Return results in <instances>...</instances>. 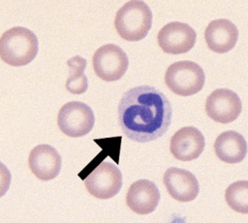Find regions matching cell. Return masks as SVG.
Returning a JSON list of instances; mask_svg holds the SVG:
<instances>
[{"mask_svg":"<svg viewBox=\"0 0 248 223\" xmlns=\"http://www.w3.org/2000/svg\"><path fill=\"white\" fill-rule=\"evenodd\" d=\"M171 115V105L163 92L150 85H139L122 95L117 119L127 138L149 143L166 134Z\"/></svg>","mask_w":248,"mask_h":223,"instance_id":"obj_1","label":"cell"},{"mask_svg":"<svg viewBox=\"0 0 248 223\" xmlns=\"http://www.w3.org/2000/svg\"><path fill=\"white\" fill-rule=\"evenodd\" d=\"M38 49L37 36L25 27H12L0 37V58L11 66L19 67L30 63Z\"/></svg>","mask_w":248,"mask_h":223,"instance_id":"obj_2","label":"cell"},{"mask_svg":"<svg viewBox=\"0 0 248 223\" xmlns=\"http://www.w3.org/2000/svg\"><path fill=\"white\" fill-rule=\"evenodd\" d=\"M151 25V10L143 1L140 0L125 3L114 17V26L118 35L130 42L140 41L146 37Z\"/></svg>","mask_w":248,"mask_h":223,"instance_id":"obj_3","label":"cell"},{"mask_svg":"<svg viewBox=\"0 0 248 223\" xmlns=\"http://www.w3.org/2000/svg\"><path fill=\"white\" fill-rule=\"evenodd\" d=\"M205 81L202 68L193 61H178L169 66L165 74L167 86L179 96H191L202 90Z\"/></svg>","mask_w":248,"mask_h":223,"instance_id":"obj_4","label":"cell"},{"mask_svg":"<svg viewBox=\"0 0 248 223\" xmlns=\"http://www.w3.org/2000/svg\"><path fill=\"white\" fill-rule=\"evenodd\" d=\"M94 123L95 116L92 109L82 102L66 103L57 114L59 129L72 138L85 136L92 130Z\"/></svg>","mask_w":248,"mask_h":223,"instance_id":"obj_5","label":"cell"},{"mask_svg":"<svg viewBox=\"0 0 248 223\" xmlns=\"http://www.w3.org/2000/svg\"><path fill=\"white\" fill-rule=\"evenodd\" d=\"M95 74L105 81L121 79L129 66L126 52L117 45L107 44L100 47L92 57Z\"/></svg>","mask_w":248,"mask_h":223,"instance_id":"obj_6","label":"cell"},{"mask_svg":"<svg viewBox=\"0 0 248 223\" xmlns=\"http://www.w3.org/2000/svg\"><path fill=\"white\" fill-rule=\"evenodd\" d=\"M84 185L93 197L108 200L119 192L122 186V175L115 165L102 162L86 176Z\"/></svg>","mask_w":248,"mask_h":223,"instance_id":"obj_7","label":"cell"},{"mask_svg":"<svg viewBox=\"0 0 248 223\" xmlns=\"http://www.w3.org/2000/svg\"><path fill=\"white\" fill-rule=\"evenodd\" d=\"M241 101L232 90L218 88L212 91L205 102V112L214 121L230 123L241 112Z\"/></svg>","mask_w":248,"mask_h":223,"instance_id":"obj_8","label":"cell"},{"mask_svg":"<svg viewBox=\"0 0 248 223\" xmlns=\"http://www.w3.org/2000/svg\"><path fill=\"white\" fill-rule=\"evenodd\" d=\"M157 41L162 50L166 53H185L194 47L196 32L187 23L172 21L160 29Z\"/></svg>","mask_w":248,"mask_h":223,"instance_id":"obj_9","label":"cell"},{"mask_svg":"<svg viewBox=\"0 0 248 223\" xmlns=\"http://www.w3.org/2000/svg\"><path fill=\"white\" fill-rule=\"evenodd\" d=\"M204 145L202 132L193 126H187L177 130L171 137L170 150L177 160L192 161L202 153Z\"/></svg>","mask_w":248,"mask_h":223,"instance_id":"obj_10","label":"cell"},{"mask_svg":"<svg viewBox=\"0 0 248 223\" xmlns=\"http://www.w3.org/2000/svg\"><path fill=\"white\" fill-rule=\"evenodd\" d=\"M163 180L169 194L178 202H191L199 194V181L187 170L175 167L169 168L164 174Z\"/></svg>","mask_w":248,"mask_h":223,"instance_id":"obj_11","label":"cell"},{"mask_svg":"<svg viewBox=\"0 0 248 223\" xmlns=\"http://www.w3.org/2000/svg\"><path fill=\"white\" fill-rule=\"evenodd\" d=\"M61 156L48 144H40L32 148L28 157V166L32 174L41 180L46 181L58 175L61 170Z\"/></svg>","mask_w":248,"mask_h":223,"instance_id":"obj_12","label":"cell"},{"mask_svg":"<svg viewBox=\"0 0 248 223\" xmlns=\"http://www.w3.org/2000/svg\"><path fill=\"white\" fill-rule=\"evenodd\" d=\"M160 201V192L156 184L147 179L135 181L126 195L128 207L138 214H148L155 210Z\"/></svg>","mask_w":248,"mask_h":223,"instance_id":"obj_13","label":"cell"},{"mask_svg":"<svg viewBox=\"0 0 248 223\" xmlns=\"http://www.w3.org/2000/svg\"><path fill=\"white\" fill-rule=\"evenodd\" d=\"M204 39L210 50L225 53L235 46L238 39V29L229 19H215L207 25L204 31Z\"/></svg>","mask_w":248,"mask_h":223,"instance_id":"obj_14","label":"cell"},{"mask_svg":"<svg viewBox=\"0 0 248 223\" xmlns=\"http://www.w3.org/2000/svg\"><path fill=\"white\" fill-rule=\"evenodd\" d=\"M216 156L223 162L234 164L241 162L247 152V143L242 135L235 131L220 134L214 143Z\"/></svg>","mask_w":248,"mask_h":223,"instance_id":"obj_15","label":"cell"},{"mask_svg":"<svg viewBox=\"0 0 248 223\" xmlns=\"http://www.w3.org/2000/svg\"><path fill=\"white\" fill-rule=\"evenodd\" d=\"M69 76L65 83L66 89L76 95L82 94L88 87V80L84 75L86 60L81 56L76 55L67 61Z\"/></svg>","mask_w":248,"mask_h":223,"instance_id":"obj_16","label":"cell"},{"mask_svg":"<svg viewBox=\"0 0 248 223\" xmlns=\"http://www.w3.org/2000/svg\"><path fill=\"white\" fill-rule=\"evenodd\" d=\"M228 206L236 212H248V181L239 180L232 183L225 192Z\"/></svg>","mask_w":248,"mask_h":223,"instance_id":"obj_17","label":"cell"},{"mask_svg":"<svg viewBox=\"0 0 248 223\" xmlns=\"http://www.w3.org/2000/svg\"><path fill=\"white\" fill-rule=\"evenodd\" d=\"M12 175L9 169L0 161V198L6 194L11 184Z\"/></svg>","mask_w":248,"mask_h":223,"instance_id":"obj_18","label":"cell"}]
</instances>
